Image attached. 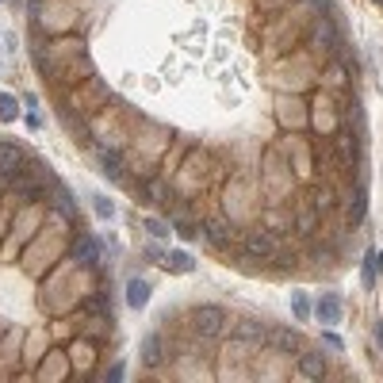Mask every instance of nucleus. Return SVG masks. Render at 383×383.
Wrapping results in <instances>:
<instances>
[{
  "label": "nucleus",
  "mask_w": 383,
  "mask_h": 383,
  "mask_svg": "<svg viewBox=\"0 0 383 383\" xmlns=\"http://www.w3.org/2000/svg\"><path fill=\"white\" fill-rule=\"evenodd\" d=\"M192 330L200 333V337H218V333L226 330V311L223 307H195L192 311Z\"/></svg>",
  "instance_id": "obj_1"
},
{
  "label": "nucleus",
  "mask_w": 383,
  "mask_h": 383,
  "mask_svg": "<svg viewBox=\"0 0 383 383\" xmlns=\"http://www.w3.org/2000/svg\"><path fill=\"white\" fill-rule=\"evenodd\" d=\"M246 253L249 257H260V260L280 257V242H276L272 230H249L246 234Z\"/></svg>",
  "instance_id": "obj_2"
},
{
  "label": "nucleus",
  "mask_w": 383,
  "mask_h": 383,
  "mask_svg": "<svg viewBox=\"0 0 383 383\" xmlns=\"http://www.w3.org/2000/svg\"><path fill=\"white\" fill-rule=\"evenodd\" d=\"M311 43H314V46H322L326 54H337L341 35H337V23H333L330 15H322V20L314 23V31H311Z\"/></svg>",
  "instance_id": "obj_3"
},
{
  "label": "nucleus",
  "mask_w": 383,
  "mask_h": 383,
  "mask_svg": "<svg viewBox=\"0 0 383 383\" xmlns=\"http://www.w3.org/2000/svg\"><path fill=\"white\" fill-rule=\"evenodd\" d=\"M265 341L276 349V353H299V349H303V337H299L295 330H288V326H272Z\"/></svg>",
  "instance_id": "obj_4"
},
{
  "label": "nucleus",
  "mask_w": 383,
  "mask_h": 383,
  "mask_svg": "<svg viewBox=\"0 0 383 383\" xmlns=\"http://www.w3.org/2000/svg\"><path fill=\"white\" fill-rule=\"evenodd\" d=\"M314 314H319V322H326V326H333V322H341V299L337 295H326L319 299V307H314Z\"/></svg>",
  "instance_id": "obj_5"
},
{
  "label": "nucleus",
  "mask_w": 383,
  "mask_h": 383,
  "mask_svg": "<svg viewBox=\"0 0 383 383\" xmlns=\"http://www.w3.org/2000/svg\"><path fill=\"white\" fill-rule=\"evenodd\" d=\"M299 372L307 379H322L326 376V356L322 353H299Z\"/></svg>",
  "instance_id": "obj_6"
},
{
  "label": "nucleus",
  "mask_w": 383,
  "mask_h": 383,
  "mask_svg": "<svg viewBox=\"0 0 383 383\" xmlns=\"http://www.w3.org/2000/svg\"><path fill=\"white\" fill-rule=\"evenodd\" d=\"M234 333H238L242 341H265V337H268V326L257 322V319H246V322L234 326Z\"/></svg>",
  "instance_id": "obj_7"
},
{
  "label": "nucleus",
  "mask_w": 383,
  "mask_h": 383,
  "mask_svg": "<svg viewBox=\"0 0 383 383\" xmlns=\"http://www.w3.org/2000/svg\"><path fill=\"white\" fill-rule=\"evenodd\" d=\"M20 161H23L20 146H12V142H0V173H8V176H12L15 169H20Z\"/></svg>",
  "instance_id": "obj_8"
},
{
  "label": "nucleus",
  "mask_w": 383,
  "mask_h": 383,
  "mask_svg": "<svg viewBox=\"0 0 383 383\" xmlns=\"http://www.w3.org/2000/svg\"><path fill=\"white\" fill-rule=\"evenodd\" d=\"M207 238L215 242V246H230V242H234V226L223 223V218H211V223H207Z\"/></svg>",
  "instance_id": "obj_9"
},
{
  "label": "nucleus",
  "mask_w": 383,
  "mask_h": 383,
  "mask_svg": "<svg viewBox=\"0 0 383 383\" xmlns=\"http://www.w3.org/2000/svg\"><path fill=\"white\" fill-rule=\"evenodd\" d=\"M146 303H150V284H146V280H130L127 284V307H134V311H138V307H146Z\"/></svg>",
  "instance_id": "obj_10"
},
{
  "label": "nucleus",
  "mask_w": 383,
  "mask_h": 383,
  "mask_svg": "<svg viewBox=\"0 0 383 383\" xmlns=\"http://www.w3.org/2000/svg\"><path fill=\"white\" fill-rule=\"evenodd\" d=\"M345 218H349V223H361V218H364V192H361V188L349 192V200H345Z\"/></svg>",
  "instance_id": "obj_11"
},
{
  "label": "nucleus",
  "mask_w": 383,
  "mask_h": 383,
  "mask_svg": "<svg viewBox=\"0 0 383 383\" xmlns=\"http://www.w3.org/2000/svg\"><path fill=\"white\" fill-rule=\"evenodd\" d=\"M142 361L150 364V368H153V364H161V337H158V333H150V337L142 341Z\"/></svg>",
  "instance_id": "obj_12"
},
{
  "label": "nucleus",
  "mask_w": 383,
  "mask_h": 383,
  "mask_svg": "<svg viewBox=\"0 0 383 383\" xmlns=\"http://www.w3.org/2000/svg\"><path fill=\"white\" fill-rule=\"evenodd\" d=\"M73 253H77L81 265H96V242L92 238H77V249H73Z\"/></svg>",
  "instance_id": "obj_13"
},
{
  "label": "nucleus",
  "mask_w": 383,
  "mask_h": 383,
  "mask_svg": "<svg viewBox=\"0 0 383 383\" xmlns=\"http://www.w3.org/2000/svg\"><path fill=\"white\" fill-rule=\"evenodd\" d=\"M165 268H173V272H192L195 265H192L188 253H169V257H165Z\"/></svg>",
  "instance_id": "obj_14"
},
{
  "label": "nucleus",
  "mask_w": 383,
  "mask_h": 383,
  "mask_svg": "<svg viewBox=\"0 0 383 383\" xmlns=\"http://www.w3.org/2000/svg\"><path fill=\"white\" fill-rule=\"evenodd\" d=\"M15 116H20V104H15V96H0V119H4V123H12Z\"/></svg>",
  "instance_id": "obj_15"
},
{
  "label": "nucleus",
  "mask_w": 383,
  "mask_h": 383,
  "mask_svg": "<svg viewBox=\"0 0 383 383\" xmlns=\"http://www.w3.org/2000/svg\"><path fill=\"white\" fill-rule=\"evenodd\" d=\"M314 211H319V215L333 211V192H330V188H319V192H314Z\"/></svg>",
  "instance_id": "obj_16"
},
{
  "label": "nucleus",
  "mask_w": 383,
  "mask_h": 383,
  "mask_svg": "<svg viewBox=\"0 0 383 383\" xmlns=\"http://www.w3.org/2000/svg\"><path fill=\"white\" fill-rule=\"evenodd\" d=\"M100 161H104V173L108 176H119V153L116 150H100Z\"/></svg>",
  "instance_id": "obj_17"
},
{
  "label": "nucleus",
  "mask_w": 383,
  "mask_h": 383,
  "mask_svg": "<svg viewBox=\"0 0 383 383\" xmlns=\"http://www.w3.org/2000/svg\"><path fill=\"white\" fill-rule=\"evenodd\" d=\"M92 207H96V215H100V218H111V215H116V203L104 200V195H92Z\"/></svg>",
  "instance_id": "obj_18"
},
{
  "label": "nucleus",
  "mask_w": 383,
  "mask_h": 383,
  "mask_svg": "<svg viewBox=\"0 0 383 383\" xmlns=\"http://www.w3.org/2000/svg\"><path fill=\"white\" fill-rule=\"evenodd\" d=\"M291 307H295V319H307V314H311V303H307L303 291H295V295H291Z\"/></svg>",
  "instance_id": "obj_19"
},
{
  "label": "nucleus",
  "mask_w": 383,
  "mask_h": 383,
  "mask_svg": "<svg viewBox=\"0 0 383 383\" xmlns=\"http://www.w3.org/2000/svg\"><path fill=\"white\" fill-rule=\"evenodd\" d=\"M376 284V253L364 257V288H372Z\"/></svg>",
  "instance_id": "obj_20"
},
{
  "label": "nucleus",
  "mask_w": 383,
  "mask_h": 383,
  "mask_svg": "<svg viewBox=\"0 0 383 383\" xmlns=\"http://www.w3.org/2000/svg\"><path fill=\"white\" fill-rule=\"evenodd\" d=\"M146 230H150L153 238H165V234H169V226H165V223H158V218H146Z\"/></svg>",
  "instance_id": "obj_21"
},
{
  "label": "nucleus",
  "mask_w": 383,
  "mask_h": 383,
  "mask_svg": "<svg viewBox=\"0 0 383 383\" xmlns=\"http://www.w3.org/2000/svg\"><path fill=\"white\" fill-rule=\"evenodd\" d=\"M54 203H58V211H62V215H77V211H73V203H69V195H65V192H58V200H54Z\"/></svg>",
  "instance_id": "obj_22"
},
{
  "label": "nucleus",
  "mask_w": 383,
  "mask_h": 383,
  "mask_svg": "<svg viewBox=\"0 0 383 383\" xmlns=\"http://www.w3.org/2000/svg\"><path fill=\"white\" fill-rule=\"evenodd\" d=\"M299 230H303V234L314 230V215H311V211H303V215H299Z\"/></svg>",
  "instance_id": "obj_23"
},
{
  "label": "nucleus",
  "mask_w": 383,
  "mask_h": 383,
  "mask_svg": "<svg viewBox=\"0 0 383 383\" xmlns=\"http://www.w3.org/2000/svg\"><path fill=\"white\" fill-rule=\"evenodd\" d=\"M150 195H153V203H165V188L161 184H150Z\"/></svg>",
  "instance_id": "obj_24"
},
{
  "label": "nucleus",
  "mask_w": 383,
  "mask_h": 383,
  "mask_svg": "<svg viewBox=\"0 0 383 383\" xmlns=\"http://www.w3.org/2000/svg\"><path fill=\"white\" fill-rule=\"evenodd\" d=\"M376 345L383 349V322H376Z\"/></svg>",
  "instance_id": "obj_25"
},
{
  "label": "nucleus",
  "mask_w": 383,
  "mask_h": 383,
  "mask_svg": "<svg viewBox=\"0 0 383 383\" xmlns=\"http://www.w3.org/2000/svg\"><path fill=\"white\" fill-rule=\"evenodd\" d=\"M314 4H319V8H330V0H314Z\"/></svg>",
  "instance_id": "obj_26"
},
{
  "label": "nucleus",
  "mask_w": 383,
  "mask_h": 383,
  "mask_svg": "<svg viewBox=\"0 0 383 383\" xmlns=\"http://www.w3.org/2000/svg\"><path fill=\"white\" fill-rule=\"evenodd\" d=\"M376 265H379V268H383V253H379V257H376Z\"/></svg>",
  "instance_id": "obj_27"
},
{
  "label": "nucleus",
  "mask_w": 383,
  "mask_h": 383,
  "mask_svg": "<svg viewBox=\"0 0 383 383\" xmlns=\"http://www.w3.org/2000/svg\"><path fill=\"white\" fill-rule=\"evenodd\" d=\"M379 4H383V0H379Z\"/></svg>",
  "instance_id": "obj_28"
}]
</instances>
